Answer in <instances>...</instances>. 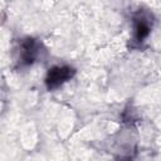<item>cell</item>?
I'll list each match as a JSON object with an SVG mask.
<instances>
[{"mask_svg": "<svg viewBox=\"0 0 161 161\" xmlns=\"http://www.w3.org/2000/svg\"><path fill=\"white\" fill-rule=\"evenodd\" d=\"M74 73H75V70L69 65L53 67L52 69H49V72L47 74L45 84H47L48 89H55L59 86H62L63 83H65L67 80H69Z\"/></svg>", "mask_w": 161, "mask_h": 161, "instance_id": "6da1fadb", "label": "cell"}, {"mask_svg": "<svg viewBox=\"0 0 161 161\" xmlns=\"http://www.w3.org/2000/svg\"><path fill=\"white\" fill-rule=\"evenodd\" d=\"M151 33V18L143 13H138L133 18V42L142 43Z\"/></svg>", "mask_w": 161, "mask_h": 161, "instance_id": "7a4b0ae2", "label": "cell"}, {"mask_svg": "<svg viewBox=\"0 0 161 161\" xmlns=\"http://www.w3.org/2000/svg\"><path fill=\"white\" fill-rule=\"evenodd\" d=\"M39 55V44L33 39H26L20 44V64H31Z\"/></svg>", "mask_w": 161, "mask_h": 161, "instance_id": "3957f363", "label": "cell"}]
</instances>
